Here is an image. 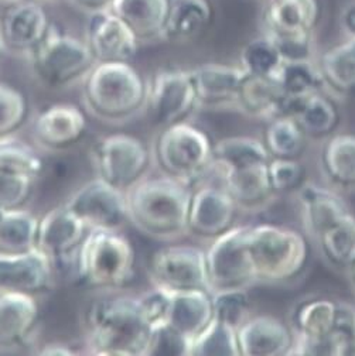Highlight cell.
<instances>
[{"mask_svg": "<svg viewBox=\"0 0 355 356\" xmlns=\"http://www.w3.org/2000/svg\"><path fill=\"white\" fill-rule=\"evenodd\" d=\"M193 188L160 174L148 175L126 193L129 224L160 242L187 235Z\"/></svg>", "mask_w": 355, "mask_h": 356, "instance_id": "6da1fadb", "label": "cell"}, {"mask_svg": "<svg viewBox=\"0 0 355 356\" xmlns=\"http://www.w3.org/2000/svg\"><path fill=\"white\" fill-rule=\"evenodd\" d=\"M152 327L136 296L105 293L86 313V353L97 356H145Z\"/></svg>", "mask_w": 355, "mask_h": 356, "instance_id": "7a4b0ae2", "label": "cell"}, {"mask_svg": "<svg viewBox=\"0 0 355 356\" xmlns=\"http://www.w3.org/2000/svg\"><path fill=\"white\" fill-rule=\"evenodd\" d=\"M88 113L108 124H125L146 111L149 81L130 63H97L82 81Z\"/></svg>", "mask_w": 355, "mask_h": 356, "instance_id": "3957f363", "label": "cell"}, {"mask_svg": "<svg viewBox=\"0 0 355 356\" xmlns=\"http://www.w3.org/2000/svg\"><path fill=\"white\" fill-rule=\"evenodd\" d=\"M304 231L260 222L246 228V245L258 284H287L300 279L312 259Z\"/></svg>", "mask_w": 355, "mask_h": 356, "instance_id": "277c9868", "label": "cell"}, {"mask_svg": "<svg viewBox=\"0 0 355 356\" xmlns=\"http://www.w3.org/2000/svg\"><path fill=\"white\" fill-rule=\"evenodd\" d=\"M136 252L122 231L95 229L86 234L75 257L72 276L101 293L126 289L135 277Z\"/></svg>", "mask_w": 355, "mask_h": 356, "instance_id": "5b68a950", "label": "cell"}, {"mask_svg": "<svg viewBox=\"0 0 355 356\" xmlns=\"http://www.w3.org/2000/svg\"><path fill=\"white\" fill-rule=\"evenodd\" d=\"M150 152L160 174L191 188L212 172L214 142L204 129L189 120L160 127Z\"/></svg>", "mask_w": 355, "mask_h": 356, "instance_id": "8992f818", "label": "cell"}, {"mask_svg": "<svg viewBox=\"0 0 355 356\" xmlns=\"http://www.w3.org/2000/svg\"><path fill=\"white\" fill-rule=\"evenodd\" d=\"M262 34L272 38L285 60L315 58V34L322 20L320 0H263Z\"/></svg>", "mask_w": 355, "mask_h": 356, "instance_id": "52a82bcc", "label": "cell"}, {"mask_svg": "<svg viewBox=\"0 0 355 356\" xmlns=\"http://www.w3.org/2000/svg\"><path fill=\"white\" fill-rule=\"evenodd\" d=\"M27 58L36 81L49 91L82 83L97 64L84 40L54 27Z\"/></svg>", "mask_w": 355, "mask_h": 356, "instance_id": "ba28073f", "label": "cell"}, {"mask_svg": "<svg viewBox=\"0 0 355 356\" xmlns=\"http://www.w3.org/2000/svg\"><path fill=\"white\" fill-rule=\"evenodd\" d=\"M90 159L95 177L125 194L149 175L153 163L148 145L127 133L98 139L90 150Z\"/></svg>", "mask_w": 355, "mask_h": 356, "instance_id": "9c48e42d", "label": "cell"}, {"mask_svg": "<svg viewBox=\"0 0 355 356\" xmlns=\"http://www.w3.org/2000/svg\"><path fill=\"white\" fill-rule=\"evenodd\" d=\"M152 286L170 294L210 290L205 250L194 245H167L157 249L148 266Z\"/></svg>", "mask_w": 355, "mask_h": 356, "instance_id": "30bf717a", "label": "cell"}, {"mask_svg": "<svg viewBox=\"0 0 355 356\" xmlns=\"http://www.w3.org/2000/svg\"><path fill=\"white\" fill-rule=\"evenodd\" d=\"M246 228L235 225L210 242L205 260L211 291L249 290L258 284L246 245Z\"/></svg>", "mask_w": 355, "mask_h": 356, "instance_id": "8fae6325", "label": "cell"}, {"mask_svg": "<svg viewBox=\"0 0 355 356\" xmlns=\"http://www.w3.org/2000/svg\"><path fill=\"white\" fill-rule=\"evenodd\" d=\"M198 111V98L191 70L161 68L149 79L146 111L160 129L189 120Z\"/></svg>", "mask_w": 355, "mask_h": 356, "instance_id": "7c38bea8", "label": "cell"}, {"mask_svg": "<svg viewBox=\"0 0 355 356\" xmlns=\"http://www.w3.org/2000/svg\"><path fill=\"white\" fill-rule=\"evenodd\" d=\"M64 207L88 231H122L129 222L126 194L98 177L77 188L64 202Z\"/></svg>", "mask_w": 355, "mask_h": 356, "instance_id": "4fadbf2b", "label": "cell"}, {"mask_svg": "<svg viewBox=\"0 0 355 356\" xmlns=\"http://www.w3.org/2000/svg\"><path fill=\"white\" fill-rule=\"evenodd\" d=\"M239 208L230 193L218 181H203L193 188L187 235L211 242L232 229L238 220Z\"/></svg>", "mask_w": 355, "mask_h": 356, "instance_id": "5bb4252c", "label": "cell"}, {"mask_svg": "<svg viewBox=\"0 0 355 356\" xmlns=\"http://www.w3.org/2000/svg\"><path fill=\"white\" fill-rule=\"evenodd\" d=\"M88 232L82 222L63 204L38 218L37 249L52 260L56 272L72 273L75 257Z\"/></svg>", "mask_w": 355, "mask_h": 356, "instance_id": "9a60e30c", "label": "cell"}, {"mask_svg": "<svg viewBox=\"0 0 355 356\" xmlns=\"http://www.w3.org/2000/svg\"><path fill=\"white\" fill-rule=\"evenodd\" d=\"M97 63H130L141 42L109 8L88 15L85 38Z\"/></svg>", "mask_w": 355, "mask_h": 356, "instance_id": "2e32d148", "label": "cell"}, {"mask_svg": "<svg viewBox=\"0 0 355 356\" xmlns=\"http://www.w3.org/2000/svg\"><path fill=\"white\" fill-rule=\"evenodd\" d=\"M56 273L52 260L38 249L20 254H0V293L37 298L53 290Z\"/></svg>", "mask_w": 355, "mask_h": 356, "instance_id": "e0dca14e", "label": "cell"}, {"mask_svg": "<svg viewBox=\"0 0 355 356\" xmlns=\"http://www.w3.org/2000/svg\"><path fill=\"white\" fill-rule=\"evenodd\" d=\"M88 122L85 113L71 104H54L44 108L34 119L36 145L52 153L65 152L84 140Z\"/></svg>", "mask_w": 355, "mask_h": 356, "instance_id": "ac0fdd59", "label": "cell"}, {"mask_svg": "<svg viewBox=\"0 0 355 356\" xmlns=\"http://www.w3.org/2000/svg\"><path fill=\"white\" fill-rule=\"evenodd\" d=\"M198 111H235L239 89L248 74L237 64L205 63L191 70Z\"/></svg>", "mask_w": 355, "mask_h": 356, "instance_id": "d6986e66", "label": "cell"}, {"mask_svg": "<svg viewBox=\"0 0 355 356\" xmlns=\"http://www.w3.org/2000/svg\"><path fill=\"white\" fill-rule=\"evenodd\" d=\"M52 27L46 10L34 0H23L9 6L0 24L6 51L26 58L47 37Z\"/></svg>", "mask_w": 355, "mask_h": 356, "instance_id": "ffe728a7", "label": "cell"}, {"mask_svg": "<svg viewBox=\"0 0 355 356\" xmlns=\"http://www.w3.org/2000/svg\"><path fill=\"white\" fill-rule=\"evenodd\" d=\"M294 195L303 231L312 241L351 212L341 193L327 184L306 180Z\"/></svg>", "mask_w": 355, "mask_h": 356, "instance_id": "44dd1931", "label": "cell"}, {"mask_svg": "<svg viewBox=\"0 0 355 356\" xmlns=\"http://www.w3.org/2000/svg\"><path fill=\"white\" fill-rule=\"evenodd\" d=\"M268 164L218 171L211 175L230 193L241 212L258 213L269 208L278 197L271 184Z\"/></svg>", "mask_w": 355, "mask_h": 356, "instance_id": "7402d4cb", "label": "cell"}, {"mask_svg": "<svg viewBox=\"0 0 355 356\" xmlns=\"http://www.w3.org/2000/svg\"><path fill=\"white\" fill-rule=\"evenodd\" d=\"M289 323L271 314L249 316L238 327L241 356H286L294 348Z\"/></svg>", "mask_w": 355, "mask_h": 356, "instance_id": "603a6c76", "label": "cell"}, {"mask_svg": "<svg viewBox=\"0 0 355 356\" xmlns=\"http://www.w3.org/2000/svg\"><path fill=\"white\" fill-rule=\"evenodd\" d=\"M40 324V307L36 297L0 293V350L24 346Z\"/></svg>", "mask_w": 355, "mask_h": 356, "instance_id": "cb8c5ba5", "label": "cell"}, {"mask_svg": "<svg viewBox=\"0 0 355 356\" xmlns=\"http://www.w3.org/2000/svg\"><path fill=\"white\" fill-rule=\"evenodd\" d=\"M293 104L274 78L248 75L237 98L235 111L256 120L268 122L292 113Z\"/></svg>", "mask_w": 355, "mask_h": 356, "instance_id": "d4e9b609", "label": "cell"}, {"mask_svg": "<svg viewBox=\"0 0 355 356\" xmlns=\"http://www.w3.org/2000/svg\"><path fill=\"white\" fill-rule=\"evenodd\" d=\"M319 163L327 186L338 193H355V133L337 131L324 139Z\"/></svg>", "mask_w": 355, "mask_h": 356, "instance_id": "484cf974", "label": "cell"}, {"mask_svg": "<svg viewBox=\"0 0 355 356\" xmlns=\"http://www.w3.org/2000/svg\"><path fill=\"white\" fill-rule=\"evenodd\" d=\"M338 300L312 296L299 300L292 311L289 324L296 342H313L326 338L336 327Z\"/></svg>", "mask_w": 355, "mask_h": 356, "instance_id": "4316f807", "label": "cell"}, {"mask_svg": "<svg viewBox=\"0 0 355 356\" xmlns=\"http://www.w3.org/2000/svg\"><path fill=\"white\" fill-rule=\"evenodd\" d=\"M212 22L208 0H170L167 19L160 40L187 44L204 34Z\"/></svg>", "mask_w": 355, "mask_h": 356, "instance_id": "83f0119b", "label": "cell"}, {"mask_svg": "<svg viewBox=\"0 0 355 356\" xmlns=\"http://www.w3.org/2000/svg\"><path fill=\"white\" fill-rule=\"evenodd\" d=\"M170 0H112L109 5L141 44L160 40Z\"/></svg>", "mask_w": 355, "mask_h": 356, "instance_id": "f1b7e54d", "label": "cell"}, {"mask_svg": "<svg viewBox=\"0 0 355 356\" xmlns=\"http://www.w3.org/2000/svg\"><path fill=\"white\" fill-rule=\"evenodd\" d=\"M214 320L212 297L208 290H191L171 294L167 323L191 342Z\"/></svg>", "mask_w": 355, "mask_h": 356, "instance_id": "f546056e", "label": "cell"}, {"mask_svg": "<svg viewBox=\"0 0 355 356\" xmlns=\"http://www.w3.org/2000/svg\"><path fill=\"white\" fill-rule=\"evenodd\" d=\"M308 139L324 140L338 131L341 111L338 99L326 89L293 105L292 113Z\"/></svg>", "mask_w": 355, "mask_h": 356, "instance_id": "4dcf8cb0", "label": "cell"}, {"mask_svg": "<svg viewBox=\"0 0 355 356\" xmlns=\"http://www.w3.org/2000/svg\"><path fill=\"white\" fill-rule=\"evenodd\" d=\"M324 89L337 99L355 94V37L327 49L316 57Z\"/></svg>", "mask_w": 355, "mask_h": 356, "instance_id": "1f68e13d", "label": "cell"}, {"mask_svg": "<svg viewBox=\"0 0 355 356\" xmlns=\"http://www.w3.org/2000/svg\"><path fill=\"white\" fill-rule=\"evenodd\" d=\"M271 159L262 139L252 136H228L214 142L212 172L268 164Z\"/></svg>", "mask_w": 355, "mask_h": 356, "instance_id": "d6a6232c", "label": "cell"}, {"mask_svg": "<svg viewBox=\"0 0 355 356\" xmlns=\"http://www.w3.org/2000/svg\"><path fill=\"white\" fill-rule=\"evenodd\" d=\"M313 242L326 264L348 272L355 263V215L349 212Z\"/></svg>", "mask_w": 355, "mask_h": 356, "instance_id": "836d02e7", "label": "cell"}, {"mask_svg": "<svg viewBox=\"0 0 355 356\" xmlns=\"http://www.w3.org/2000/svg\"><path fill=\"white\" fill-rule=\"evenodd\" d=\"M274 79L293 105L324 89L316 57L285 60Z\"/></svg>", "mask_w": 355, "mask_h": 356, "instance_id": "e575fe53", "label": "cell"}, {"mask_svg": "<svg viewBox=\"0 0 355 356\" xmlns=\"http://www.w3.org/2000/svg\"><path fill=\"white\" fill-rule=\"evenodd\" d=\"M262 140L272 159H301L310 139L293 115L287 113L266 122Z\"/></svg>", "mask_w": 355, "mask_h": 356, "instance_id": "d590c367", "label": "cell"}, {"mask_svg": "<svg viewBox=\"0 0 355 356\" xmlns=\"http://www.w3.org/2000/svg\"><path fill=\"white\" fill-rule=\"evenodd\" d=\"M38 218L26 209L6 211L0 220V254H20L37 249Z\"/></svg>", "mask_w": 355, "mask_h": 356, "instance_id": "8d00e7d4", "label": "cell"}, {"mask_svg": "<svg viewBox=\"0 0 355 356\" xmlns=\"http://www.w3.org/2000/svg\"><path fill=\"white\" fill-rule=\"evenodd\" d=\"M285 58L278 44L268 35L249 40L239 54V67L251 76L274 78Z\"/></svg>", "mask_w": 355, "mask_h": 356, "instance_id": "74e56055", "label": "cell"}, {"mask_svg": "<svg viewBox=\"0 0 355 356\" xmlns=\"http://www.w3.org/2000/svg\"><path fill=\"white\" fill-rule=\"evenodd\" d=\"M190 356H241L238 330L212 320L191 342Z\"/></svg>", "mask_w": 355, "mask_h": 356, "instance_id": "f35d334b", "label": "cell"}, {"mask_svg": "<svg viewBox=\"0 0 355 356\" xmlns=\"http://www.w3.org/2000/svg\"><path fill=\"white\" fill-rule=\"evenodd\" d=\"M42 165V159L29 143L16 136L0 140V171L22 174L37 180Z\"/></svg>", "mask_w": 355, "mask_h": 356, "instance_id": "ab89813d", "label": "cell"}, {"mask_svg": "<svg viewBox=\"0 0 355 356\" xmlns=\"http://www.w3.org/2000/svg\"><path fill=\"white\" fill-rule=\"evenodd\" d=\"M26 95L13 85L0 82V140L15 138L29 119Z\"/></svg>", "mask_w": 355, "mask_h": 356, "instance_id": "60d3db41", "label": "cell"}, {"mask_svg": "<svg viewBox=\"0 0 355 356\" xmlns=\"http://www.w3.org/2000/svg\"><path fill=\"white\" fill-rule=\"evenodd\" d=\"M214 320L238 327L251 316L249 290L211 291Z\"/></svg>", "mask_w": 355, "mask_h": 356, "instance_id": "b9f144b4", "label": "cell"}, {"mask_svg": "<svg viewBox=\"0 0 355 356\" xmlns=\"http://www.w3.org/2000/svg\"><path fill=\"white\" fill-rule=\"evenodd\" d=\"M36 181V178L27 175L0 171V208L26 209L33 198Z\"/></svg>", "mask_w": 355, "mask_h": 356, "instance_id": "7bdbcfd3", "label": "cell"}, {"mask_svg": "<svg viewBox=\"0 0 355 356\" xmlns=\"http://www.w3.org/2000/svg\"><path fill=\"white\" fill-rule=\"evenodd\" d=\"M268 172L278 195L294 194L306 181V168L300 159H271Z\"/></svg>", "mask_w": 355, "mask_h": 356, "instance_id": "ee69618b", "label": "cell"}, {"mask_svg": "<svg viewBox=\"0 0 355 356\" xmlns=\"http://www.w3.org/2000/svg\"><path fill=\"white\" fill-rule=\"evenodd\" d=\"M191 341L168 324L152 330L145 356H190Z\"/></svg>", "mask_w": 355, "mask_h": 356, "instance_id": "f6af8a7d", "label": "cell"}, {"mask_svg": "<svg viewBox=\"0 0 355 356\" xmlns=\"http://www.w3.org/2000/svg\"><path fill=\"white\" fill-rule=\"evenodd\" d=\"M136 300L143 317L146 318L152 330L167 323L171 301L170 293L152 286L150 290L138 294Z\"/></svg>", "mask_w": 355, "mask_h": 356, "instance_id": "bcb514c9", "label": "cell"}, {"mask_svg": "<svg viewBox=\"0 0 355 356\" xmlns=\"http://www.w3.org/2000/svg\"><path fill=\"white\" fill-rule=\"evenodd\" d=\"M334 328L344 337L348 356H355V305L338 300V314Z\"/></svg>", "mask_w": 355, "mask_h": 356, "instance_id": "7dc6e473", "label": "cell"}, {"mask_svg": "<svg viewBox=\"0 0 355 356\" xmlns=\"http://www.w3.org/2000/svg\"><path fill=\"white\" fill-rule=\"evenodd\" d=\"M340 26L345 37H355V2H351L344 8L340 16Z\"/></svg>", "mask_w": 355, "mask_h": 356, "instance_id": "c3c4849f", "label": "cell"}, {"mask_svg": "<svg viewBox=\"0 0 355 356\" xmlns=\"http://www.w3.org/2000/svg\"><path fill=\"white\" fill-rule=\"evenodd\" d=\"M111 2L112 0H71V3H74L78 9L86 12L88 15L97 10L108 9Z\"/></svg>", "mask_w": 355, "mask_h": 356, "instance_id": "681fc988", "label": "cell"}, {"mask_svg": "<svg viewBox=\"0 0 355 356\" xmlns=\"http://www.w3.org/2000/svg\"><path fill=\"white\" fill-rule=\"evenodd\" d=\"M40 355H75L78 352L72 350L70 345L64 343H49L44 345L42 349L38 352Z\"/></svg>", "mask_w": 355, "mask_h": 356, "instance_id": "f907efd6", "label": "cell"}, {"mask_svg": "<svg viewBox=\"0 0 355 356\" xmlns=\"http://www.w3.org/2000/svg\"><path fill=\"white\" fill-rule=\"evenodd\" d=\"M19 2H23V0H0V5H3V6H12V5H16V3H19Z\"/></svg>", "mask_w": 355, "mask_h": 356, "instance_id": "816d5d0a", "label": "cell"}, {"mask_svg": "<svg viewBox=\"0 0 355 356\" xmlns=\"http://www.w3.org/2000/svg\"><path fill=\"white\" fill-rule=\"evenodd\" d=\"M348 273H349V277H351V284H352V287L355 290V263L352 264V267L348 270Z\"/></svg>", "mask_w": 355, "mask_h": 356, "instance_id": "f5cc1de1", "label": "cell"}, {"mask_svg": "<svg viewBox=\"0 0 355 356\" xmlns=\"http://www.w3.org/2000/svg\"><path fill=\"white\" fill-rule=\"evenodd\" d=\"M6 53V46H5V40L2 35V30H0V54Z\"/></svg>", "mask_w": 355, "mask_h": 356, "instance_id": "db71d44e", "label": "cell"}, {"mask_svg": "<svg viewBox=\"0 0 355 356\" xmlns=\"http://www.w3.org/2000/svg\"><path fill=\"white\" fill-rule=\"evenodd\" d=\"M5 209L3 208H0V220H2V218H3V215H5Z\"/></svg>", "mask_w": 355, "mask_h": 356, "instance_id": "11a10c76", "label": "cell"}, {"mask_svg": "<svg viewBox=\"0 0 355 356\" xmlns=\"http://www.w3.org/2000/svg\"><path fill=\"white\" fill-rule=\"evenodd\" d=\"M52 2H57V0H52Z\"/></svg>", "mask_w": 355, "mask_h": 356, "instance_id": "9f6ffc18", "label": "cell"}, {"mask_svg": "<svg viewBox=\"0 0 355 356\" xmlns=\"http://www.w3.org/2000/svg\"><path fill=\"white\" fill-rule=\"evenodd\" d=\"M258 2H263V0H258Z\"/></svg>", "mask_w": 355, "mask_h": 356, "instance_id": "6f0895ef", "label": "cell"}]
</instances>
